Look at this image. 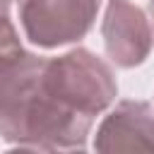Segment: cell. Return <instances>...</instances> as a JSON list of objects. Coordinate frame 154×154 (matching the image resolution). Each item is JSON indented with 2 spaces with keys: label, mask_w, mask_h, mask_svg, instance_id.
<instances>
[{
  "label": "cell",
  "mask_w": 154,
  "mask_h": 154,
  "mask_svg": "<svg viewBox=\"0 0 154 154\" xmlns=\"http://www.w3.org/2000/svg\"><path fill=\"white\" fill-rule=\"evenodd\" d=\"M17 5L24 36L41 48H55L87 36L101 0H17Z\"/></svg>",
  "instance_id": "2"
},
{
  "label": "cell",
  "mask_w": 154,
  "mask_h": 154,
  "mask_svg": "<svg viewBox=\"0 0 154 154\" xmlns=\"http://www.w3.org/2000/svg\"><path fill=\"white\" fill-rule=\"evenodd\" d=\"M149 12H152V24H154V0H149Z\"/></svg>",
  "instance_id": "6"
},
{
  "label": "cell",
  "mask_w": 154,
  "mask_h": 154,
  "mask_svg": "<svg viewBox=\"0 0 154 154\" xmlns=\"http://www.w3.org/2000/svg\"><path fill=\"white\" fill-rule=\"evenodd\" d=\"M108 58L120 67L140 65L152 48V29L144 12L130 0H111L101 26Z\"/></svg>",
  "instance_id": "3"
},
{
  "label": "cell",
  "mask_w": 154,
  "mask_h": 154,
  "mask_svg": "<svg viewBox=\"0 0 154 154\" xmlns=\"http://www.w3.org/2000/svg\"><path fill=\"white\" fill-rule=\"evenodd\" d=\"M99 152H154V111L147 101H120L99 125Z\"/></svg>",
  "instance_id": "4"
},
{
  "label": "cell",
  "mask_w": 154,
  "mask_h": 154,
  "mask_svg": "<svg viewBox=\"0 0 154 154\" xmlns=\"http://www.w3.org/2000/svg\"><path fill=\"white\" fill-rule=\"evenodd\" d=\"M22 53L17 29L10 19V0H0V65Z\"/></svg>",
  "instance_id": "5"
},
{
  "label": "cell",
  "mask_w": 154,
  "mask_h": 154,
  "mask_svg": "<svg viewBox=\"0 0 154 154\" xmlns=\"http://www.w3.org/2000/svg\"><path fill=\"white\" fill-rule=\"evenodd\" d=\"M46 60L22 51L0 65V135L22 149H84L94 118L58 94Z\"/></svg>",
  "instance_id": "1"
}]
</instances>
